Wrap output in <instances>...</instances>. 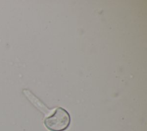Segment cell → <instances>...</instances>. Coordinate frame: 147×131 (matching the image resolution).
Masks as SVG:
<instances>
[{
    "mask_svg": "<svg viewBox=\"0 0 147 131\" xmlns=\"http://www.w3.org/2000/svg\"><path fill=\"white\" fill-rule=\"evenodd\" d=\"M44 123L47 128L51 131H63L69 125L70 116L65 109L58 107L52 114L44 119Z\"/></svg>",
    "mask_w": 147,
    "mask_h": 131,
    "instance_id": "1",
    "label": "cell"
}]
</instances>
